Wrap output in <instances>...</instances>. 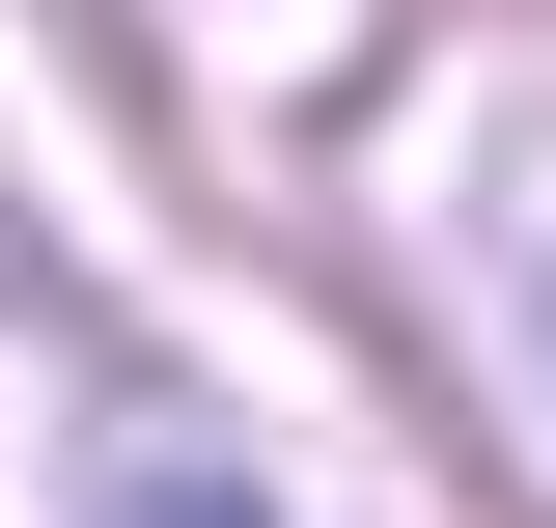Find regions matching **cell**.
<instances>
[{"mask_svg":"<svg viewBox=\"0 0 556 528\" xmlns=\"http://www.w3.org/2000/svg\"><path fill=\"white\" fill-rule=\"evenodd\" d=\"M112 528H251V501H223V473H167V501H112Z\"/></svg>","mask_w":556,"mask_h":528,"instance_id":"1","label":"cell"}]
</instances>
